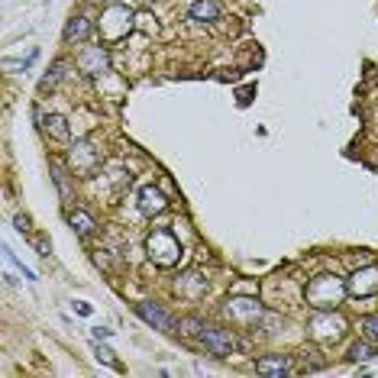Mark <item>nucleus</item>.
Returning a JSON list of instances; mask_svg holds the SVG:
<instances>
[{
	"instance_id": "6",
	"label": "nucleus",
	"mask_w": 378,
	"mask_h": 378,
	"mask_svg": "<svg viewBox=\"0 0 378 378\" xmlns=\"http://www.w3.org/2000/svg\"><path fill=\"white\" fill-rule=\"evenodd\" d=\"M101 149H94L91 142H78L71 149V175H81V178H91L97 169H101Z\"/></svg>"
},
{
	"instance_id": "14",
	"label": "nucleus",
	"mask_w": 378,
	"mask_h": 378,
	"mask_svg": "<svg viewBox=\"0 0 378 378\" xmlns=\"http://www.w3.org/2000/svg\"><path fill=\"white\" fill-rule=\"evenodd\" d=\"M220 3L217 0H194L188 10V17L194 19V23H214V19H220Z\"/></svg>"
},
{
	"instance_id": "12",
	"label": "nucleus",
	"mask_w": 378,
	"mask_h": 378,
	"mask_svg": "<svg viewBox=\"0 0 378 378\" xmlns=\"http://www.w3.org/2000/svg\"><path fill=\"white\" fill-rule=\"evenodd\" d=\"M91 36H94V19L85 17V13H81V17H71L65 23V29H62V39H65V42H85V39H91Z\"/></svg>"
},
{
	"instance_id": "27",
	"label": "nucleus",
	"mask_w": 378,
	"mask_h": 378,
	"mask_svg": "<svg viewBox=\"0 0 378 378\" xmlns=\"http://www.w3.org/2000/svg\"><path fill=\"white\" fill-rule=\"evenodd\" d=\"M13 223H17L19 233H26V230H29V217H23V214H17V220H13Z\"/></svg>"
},
{
	"instance_id": "10",
	"label": "nucleus",
	"mask_w": 378,
	"mask_h": 378,
	"mask_svg": "<svg viewBox=\"0 0 378 378\" xmlns=\"http://www.w3.org/2000/svg\"><path fill=\"white\" fill-rule=\"evenodd\" d=\"M346 284H350V294H356V298H372V294H378V268L369 265V268L352 275Z\"/></svg>"
},
{
	"instance_id": "23",
	"label": "nucleus",
	"mask_w": 378,
	"mask_h": 378,
	"mask_svg": "<svg viewBox=\"0 0 378 378\" xmlns=\"http://www.w3.org/2000/svg\"><path fill=\"white\" fill-rule=\"evenodd\" d=\"M181 327H184V336H200V330H204V323L200 320H194V317H184V320H181Z\"/></svg>"
},
{
	"instance_id": "15",
	"label": "nucleus",
	"mask_w": 378,
	"mask_h": 378,
	"mask_svg": "<svg viewBox=\"0 0 378 378\" xmlns=\"http://www.w3.org/2000/svg\"><path fill=\"white\" fill-rule=\"evenodd\" d=\"M255 372L259 375H288V372H294V366L288 356H265L255 362Z\"/></svg>"
},
{
	"instance_id": "25",
	"label": "nucleus",
	"mask_w": 378,
	"mask_h": 378,
	"mask_svg": "<svg viewBox=\"0 0 378 378\" xmlns=\"http://www.w3.org/2000/svg\"><path fill=\"white\" fill-rule=\"evenodd\" d=\"M3 252H7V259H10V262H17V255L10 252V246H7V249H3ZM19 272H23V278H29V282H33V278H36V275L29 272V268H23V265H19Z\"/></svg>"
},
{
	"instance_id": "18",
	"label": "nucleus",
	"mask_w": 378,
	"mask_h": 378,
	"mask_svg": "<svg viewBox=\"0 0 378 378\" xmlns=\"http://www.w3.org/2000/svg\"><path fill=\"white\" fill-rule=\"evenodd\" d=\"M62 78H65V62H55L49 68V75H42V81H39V94H52Z\"/></svg>"
},
{
	"instance_id": "24",
	"label": "nucleus",
	"mask_w": 378,
	"mask_h": 378,
	"mask_svg": "<svg viewBox=\"0 0 378 378\" xmlns=\"http://www.w3.org/2000/svg\"><path fill=\"white\" fill-rule=\"evenodd\" d=\"M362 327H366V333H369V340L378 343V317H366V320H362Z\"/></svg>"
},
{
	"instance_id": "16",
	"label": "nucleus",
	"mask_w": 378,
	"mask_h": 378,
	"mask_svg": "<svg viewBox=\"0 0 378 378\" xmlns=\"http://www.w3.org/2000/svg\"><path fill=\"white\" fill-rule=\"evenodd\" d=\"M68 223H71V230H75V233H78V237H81V239L94 237V230H97V220L91 217L87 210H81V207L68 214Z\"/></svg>"
},
{
	"instance_id": "7",
	"label": "nucleus",
	"mask_w": 378,
	"mask_h": 378,
	"mask_svg": "<svg viewBox=\"0 0 378 378\" xmlns=\"http://www.w3.org/2000/svg\"><path fill=\"white\" fill-rule=\"evenodd\" d=\"M223 313L237 323H259L265 307L255 301V298H230V301L223 304Z\"/></svg>"
},
{
	"instance_id": "13",
	"label": "nucleus",
	"mask_w": 378,
	"mask_h": 378,
	"mask_svg": "<svg viewBox=\"0 0 378 378\" xmlns=\"http://www.w3.org/2000/svg\"><path fill=\"white\" fill-rule=\"evenodd\" d=\"M175 291L181 294V298H200V294L207 291V282H204V275H198V272H188V275H181L178 282H175Z\"/></svg>"
},
{
	"instance_id": "20",
	"label": "nucleus",
	"mask_w": 378,
	"mask_h": 378,
	"mask_svg": "<svg viewBox=\"0 0 378 378\" xmlns=\"http://www.w3.org/2000/svg\"><path fill=\"white\" fill-rule=\"evenodd\" d=\"M55 175H52V178H55V184H58V191H62V198H68V194H71V188H68V171L62 169V165H55Z\"/></svg>"
},
{
	"instance_id": "22",
	"label": "nucleus",
	"mask_w": 378,
	"mask_h": 378,
	"mask_svg": "<svg viewBox=\"0 0 378 378\" xmlns=\"http://www.w3.org/2000/svg\"><path fill=\"white\" fill-rule=\"evenodd\" d=\"M94 356H97V362H104V366H117L114 352L107 350V346H101V340H94Z\"/></svg>"
},
{
	"instance_id": "19",
	"label": "nucleus",
	"mask_w": 378,
	"mask_h": 378,
	"mask_svg": "<svg viewBox=\"0 0 378 378\" xmlns=\"http://www.w3.org/2000/svg\"><path fill=\"white\" fill-rule=\"evenodd\" d=\"M375 352H372L369 343H352V350H350V359L352 362H369Z\"/></svg>"
},
{
	"instance_id": "28",
	"label": "nucleus",
	"mask_w": 378,
	"mask_h": 378,
	"mask_svg": "<svg viewBox=\"0 0 378 378\" xmlns=\"http://www.w3.org/2000/svg\"><path fill=\"white\" fill-rule=\"evenodd\" d=\"M36 249H39V255H42V259H49V243H46V239H39Z\"/></svg>"
},
{
	"instance_id": "26",
	"label": "nucleus",
	"mask_w": 378,
	"mask_h": 378,
	"mask_svg": "<svg viewBox=\"0 0 378 378\" xmlns=\"http://www.w3.org/2000/svg\"><path fill=\"white\" fill-rule=\"evenodd\" d=\"M94 340H110V336H114V330H107V327H94Z\"/></svg>"
},
{
	"instance_id": "17",
	"label": "nucleus",
	"mask_w": 378,
	"mask_h": 378,
	"mask_svg": "<svg viewBox=\"0 0 378 378\" xmlns=\"http://www.w3.org/2000/svg\"><path fill=\"white\" fill-rule=\"evenodd\" d=\"M42 132H46V136H52V139H58V142H65L68 136H71V130H68V123H65V117H58V114L42 117Z\"/></svg>"
},
{
	"instance_id": "3",
	"label": "nucleus",
	"mask_w": 378,
	"mask_h": 378,
	"mask_svg": "<svg viewBox=\"0 0 378 378\" xmlns=\"http://www.w3.org/2000/svg\"><path fill=\"white\" fill-rule=\"evenodd\" d=\"M311 333H313V340H320V343H336L346 336V320L336 311H313Z\"/></svg>"
},
{
	"instance_id": "21",
	"label": "nucleus",
	"mask_w": 378,
	"mask_h": 378,
	"mask_svg": "<svg viewBox=\"0 0 378 378\" xmlns=\"http://www.w3.org/2000/svg\"><path fill=\"white\" fill-rule=\"evenodd\" d=\"M36 58H39V52H36V49H33V52H29L26 58H19V62H13V58H3V68H23V71H26V68L33 65Z\"/></svg>"
},
{
	"instance_id": "5",
	"label": "nucleus",
	"mask_w": 378,
	"mask_h": 378,
	"mask_svg": "<svg viewBox=\"0 0 378 378\" xmlns=\"http://www.w3.org/2000/svg\"><path fill=\"white\" fill-rule=\"evenodd\" d=\"M132 13L130 7H123V3H117V7H110L101 17V36L107 39V42H117V39H123L126 33L132 29Z\"/></svg>"
},
{
	"instance_id": "1",
	"label": "nucleus",
	"mask_w": 378,
	"mask_h": 378,
	"mask_svg": "<svg viewBox=\"0 0 378 378\" xmlns=\"http://www.w3.org/2000/svg\"><path fill=\"white\" fill-rule=\"evenodd\" d=\"M346 294H350V284L336 278V275H317L307 282V304H311L313 311H336L343 301H346Z\"/></svg>"
},
{
	"instance_id": "8",
	"label": "nucleus",
	"mask_w": 378,
	"mask_h": 378,
	"mask_svg": "<svg viewBox=\"0 0 378 378\" xmlns=\"http://www.w3.org/2000/svg\"><path fill=\"white\" fill-rule=\"evenodd\" d=\"M78 68H81L85 75H91V78L110 71V52H107V46H87V49H81V52H78Z\"/></svg>"
},
{
	"instance_id": "4",
	"label": "nucleus",
	"mask_w": 378,
	"mask_h": 378,
	"mask_svg": "<svg viewBox=\"0 0 378 378\" xmlns=\"http://www.w3.org/2000/svg\"><path fill=\"white\" fill-rule=\"evenodd\" d=\"M198 340L204 343V350H207L210 356H217V359H227V356H233V352H237V336H233L227 327L204 323V330H200Z\"/></svg>"
},
{
	"instance_id": "11",
	"label": "nucleus",
	"mask_w": 378,
	"mask_h": 378,
	"mask_svg": "<svg viewBox=\"0 0 378 378\" xmlns=\"http://www.w3.org/2000/svg\"><path fill=\"white\" fill-rule=\"evenodd\" d=\"M139 210L146 217H159V214L169 210V198L155 184H146V188H139Z\"/></svg>"
},
{
	"instance_id": "9",
	"label": "nucleus",
	"mask_w": 378,
	"mask_h": 378,
	"mask_svg": "<svg viewBox=\"0 0 378 378\" xmlns=\"http://www.w3.org/2000/svg\"><path fill=\"white\" fill-rule=\"evenodd\" d=\"M136 313H139L146 323H152L155 330H162V333H171V327H175L171 313L162 311L159 304H152V301H139V304H136Z\"/></svg>"
},
{
	"instance_id": "2",
	"label": "nucleus",
	"mask_w": 378,
	"mask_h": 378,
	"mask_svg": "<svg viewBox=\"0 0 378 378\" xmlns=\"http://www.w3.org/2000/svg\"><path fill=\"white\" fill-rule=\"evenodd\" d=\"M146 249H149V259L159 265V268H171V265H178V259H181V243L169 227L152 230L149 239H146Z\"/></svg>"
}]
</instances>
